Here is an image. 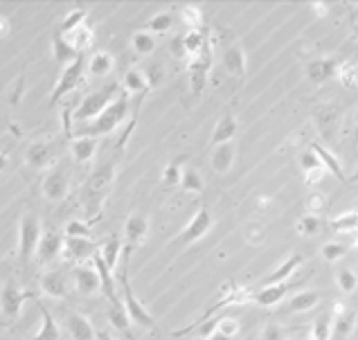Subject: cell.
Wrapping results in <instances>:
<instances>
[{
	"mask_svg": "<svg viewBox=\"0 0 358 340\" xmlns=\"http://www.w3.org/2000/svg\"><path fill=\"white\" fill-rule=\"evenodd\" d=\"M99 254H102V259H104V264L115 270V266H118V261H120V254H124V246H122V239L118 235H113L108 241L102 246V250H99Z\"/></svg>",
	"mask_w": 358,
	"mask_h": 340,
	"instance_id": "d590c367",
	"label": "cell"
},
{
	"mask_svg": "<svg viewBox=\"0 0 358 340\" xmlns=\"http://www.w3.org/2000/svg\"><path fill=\"white\" fill-rule=\"evenodd\" d=\"M338 70L340 64L336 59H316L307 66V77L316 86H320V83L329 81L331 77H338Z\"/></svg>",
	"mask_w": 358,
	"mask_h": 340,
	"instance_id": "e0dca14e",
	"label": "cell"
},
{
	"mask_svg": "<svg viewBox=\"0 0 358 340\" xmlns=\"http://www.w3.org/2000/svg\"><path fill=\"white\" fill-rule=\"evenodd\" d=\"M314 125L327 144L333 142L340 129V108L336 104H322L320 108H316Z\"/></svg>",
	"mask_w": 358,
	"mask_h": 340,
	"instance_id": "30bf717a",
	"label": "cell"
},
{
	"mask_svg": "<svg viewBox=\"0 0 358 340\" xmlns=\"http://www.w3.org/2000/svg\"><path fill=\"white\" fill-rule=\"evenodd\" d=\"M354 146L358 149V108H356V115H354Z\"/></svg>",
	"mask_w": 358,
	"mask_h": 340,
	"instance_id": "94428289",
	"label": "cell"
},
{
	"mask_svg": "<svg viewBox=\"0 0 358 340\" xmlns=\"http://www.w3.org/2000/svg\"><path fill=\"white\" fill-rule=\"evenodd\" d=\"M73 282H75V289L81 293V296H97L102 291V277H99L97 268L95 266H75L73 268Z\"/></svg>",
	"mask_w": 358,
	"mask_h": 340,
	"instance_id": "7c38bea8",
	"label": "cell"
},
{
	"mask_svg": "<svg viewBox=\"0 0 358 340\" xmlns=\"http://www.w3.org/2000/svg\"><path fill=\"white\" fill-rule=\"evenodd\" d=\"M86 68H88V66H86V57L81 54V57L77 59L75 64H70L68 68H64V70H61V77H59L57 86H54L52 95H50V106H57L61 99L68 95V92H73L77 86H79L81 79H84Z\"/></svg>",
	"mask_w": 358,
	"mask_h": 340,
	"instance_id": "52a82bcc",
	"label": "cell"
},
{
	"mask_svg": "<svg viewBox=\"0 0 358 340\" xmlns=\"http://www.w3.org/2000/svg\"><path fill=\"white\" fill-rule=\"evenodd\" d=\"M331 336H333V313L324 311L311 324L309 340H331Z\"/></svg>",
	"mask_w": 358,
	"mask_h": 340,
	"instance_id": "e575fe53",
	"label": "cell"
},
{
	"mask_svg": "<svg viewBox=\"0 0 358 340\" xmlns=\"http://www.w3.org/2000/svg\"><path fill=\"white\" fill-rule=\"evenodd\" d=\"M144 77H146V83H149V88H153V86H158V83L162 81L165 73H162V68L158 64H151V66H146Z\"/></svg>",
	"mask_w": 358,
	"mask_h": 340,
	"instance_id": "f5cc1de1",
	"label": "cell"
},
{
	"mask_svg": "<svg viewBox=\"0 0 358 340\" xmlns=\"http://www.w3.org/2000/svg\"><path fill=\"white\" fill-rule=\"evenodd\" d=\"M64 246H66V237L57 233V230H50V233H43L41 244H38V250H36V259L38 264L48 266L52 264L54 259L64 252Z\"/></svg>",
	"mask_w": 358,
	"mask_h": 340,
	"instance_id": "4fadbf2b",
	"label": "cell"
},
{
	"mask_svg": "<svg viewBox=\"0 0 358 340\" xmlns=\"http://www.w3.org/2000/svg\"><path fill=\"white\" fill-rule=\"evenodd\" d=\"M302 254H291V257H286L282 264H279L273 273H270L266 280L261 282V287H273V284H286V280H289V277L295 273V270H298L300 266H302Z\"/></svg>",
	"mask_w": 358,
	"mask_h": 340,
	"instance_id": "603a6c76",
	"label": "cell"
},
{
	"mask_svg": "<svg viewBox=\"0 0 358 340\" xmlns=\"http://www.w3.org/2000/svg\"><path fill=\"white\" fill-rule=\"evenodd\" d=\"M181 187L185 194H201L205 189V183L201 179V174L194 167H185L183 169V179H181Z\"/></svg>",
	"mask_w": 358,
	"mask_h": 340,
	"instance_id": "ab89813d",
	"label": "cell"
},
{
	"mask_svg": "<svg viewBox=\"0 0 358 340\" xmlns=\"http://www.w3.org/2000/svg\"><path fill=\"white\" fill-rule=\"evenodd\" d=\"M10 32H12V21L5 14H0V38H5Z\"/></svg>",
	"mask_w": 358,
	"mask_h": 340,
	"instance_id": "680465c9",
	"label": "cell"
},
{
	"mask_svg": "<svg viewBox=\"0 0 358 340\" xmlns=\"http://www.w3.org/2000/svg\"><path fill=\"white\" fill-rule=\"evenodd\" d=\"M25 160L27 165L32 169H45L52 165L54 160V146L45 140H38V142H32L27 146V153H25Z\"/></svg>",
	"mask_w": 358,
	"mask_h": 340,
	"instance_id": "ffe728a7",
	"label": "cell"
},
{
	"mask_svg": "<svg viewBox=\"0 0 358 340\" xmlns=\"http://www.w3.org/2000/svg\"><path fill=\"white\" fill-rule=\"evenodd\" d=\"M41 291L52 300H66L70 296V282L64 270H45L41 275Z\"/></svg>",
	"mask_w": 358,
	"mask_h": 340,
	"instance_id": "5bb4252c",
	"label": "cell"
},
{
	"mask_svg": "<svg viewBox=\"0 0 358 340\" xmlns=\"http://www.w3.org/2000/svg\"><path fill=\"white\" fill-rule=\"evenodd\" d=\"M190 68V86L194 97H199L201 92L207 86V77H209V68H212V43H205V48L201 50L199 57H194L188 61Z\"/></svg>",
	"mask_w": 358,
	"mask_h": 340,
	"instance_id": "9c48e42d",
	"label": "cell"
},
{
	"mask_svg": "<svg viewBox=\"0 0 358 340\" xmlns=\"http://www.w3.org/2000/svg\"><path fill=\"white\" fill-rule=\"evenodd\" d=\"M41 239H43L41 219H38V216L32 214V212L23 214L21 223H18V257H21L23 266L29 264V259L36 254Z\"/></svg>",
	"mask_w": 358,
	"mask_h": 340,
	"instance_id": "277c9868",
	"label": "cell"
},
{
	"mask_svg": "<svg viewBox=\"0 0 358 340\" xmlns=\"http://www.w3.org/2000/svg\"><path fill=\"white\" fill-rule=\"evenodd\" d=\"M106 315H108V322H111L115 329H120L122 334L131 336V329H129L131 318H129L127 306H124L122 300H115V302H108V311H106Z\"/></svg>",
	"mask_w": 358,
	"mask_h": 340,
	"instance_id": "1f68e13d",
	"label": "cell"
},
{
	"mask_svg": "<svg viewBox=\"0 0 358 340\" xmlns=\"http://www.w3.org/2000/svg\"><path fill=\"white\" fill-rule=\"evenodd\" d=\"M27 300H34V293H29L25 289H21L18 284L7 282L3 289H0V313L7 322L16 320L21 315V309Z\"/></svg>",
	"mask_w": 358,
	"mask_h": 340,
	"instance_id": "ba28073f",
	"label": "cell"
},
{
	"mask_svg": "<svg viewBox=\"0 0 358 340\" xmlns=\"http://www.w3.org/2000/svg\"><path fill=\"white\" fill-rule=\"evenodd\" d=\"M64 252H66V257L73 259V261H86V259H95V254L99 250H97V244L90 241V239L66 237Z\"/></svg>",
	"mask_w": 358,
	"mask_h": 340,
	"instance_id": "2e32d148",
	"label": "cell"
},
{
	"mask_svg": "<svg viewBox=\"0 0 358 340\" xmlns=\"http://www.w3.org/2000/svg\"><path fill=\"white\" fill-rule=\"evenodd\" d=\"M207 41H209V34H207L205 27L203 29H188V32L183 34V48H185V54H188V61L199 57Z\"/></svg>",
	"mask_w": 358,
	"mask_h": 340,
	"instance_id": "f546056e",
	"label": "cell"
},
{
	"mask_svg": "<svg viewBox=\"0 0 358 340\" xmlns=\"http://www.w3.org/2000/svg\"><path fill=\"white\" fill-rule=\"evenodd\" d=\"M336 282H338V289L342 293H354L356 287H358V275L354 273L352 268H338Z\"/></svg>",
	"mask_w": 358,
	"mask_h": 340,
	"instance_id": "bcb514c9",
	"label": "cell"
},
{
	"mask_svg": "<svg viewBox=\"0 0 358 340\" xmlns=\"http://www.w3.org/2000/svg\"><path fill=\"white\" fill-rule=\"evenodd\" d=\"M235 160H237L235 142H225V144L214 146L212 158H209V162H212V169L216 174H228L232 169V165H235Z\"/></svg>",
	"mask_w": 358,
	"mask_h": 340,
	"instance_id": "7402d4cb",
	"label": "cell"
},
{
	"mask_svg": "<svg viewBox=\"0 0 358 340\" xmlns=\"http://www.w3.org/2000/svg\"><path fill=\"white\" fill-rule=\"evenodd\" d=\"M311 149H314L316 156L322 160V165H324L327 172L336 176V179H338L340 183L347 181V176H345V172H342V165H340V160H338L336 153H333L331 149H327V146H322V144H318V142L311 144Z\"/></svg>",
	"mask_w": 358,
	"mask_h": 340,
	"instance_id": "f1b7e54d",
	"label": "cell"
},
{
	"mask_svg": "<svg viewBox=\"0 0 358 340\" xmlns=\"http://www.w3.org/2000/svg\"><path fill=\"white\" fill-rule=\"evenodd\" d=\"M127 115H129V95L127 92H122V95L115 99L102 115H99V118H95L92 122H88V125L77 131V138H95L97 140L99 135H108L111 131H115L124 120H127Z\"/></svg>",
	"mask_w": 358,
	"mask_h": 340,
	"instance_id": "6da1fadb",
	"label": "cell"
},
{
	"mask_svg": "<svg viewBox=\"0 0 358 340\" xmlns=\"http://www.w3.org/2000/svg\"><path fill=\"white\" fill-rule=\"evenodd\" d=\"M318 302H320V296H318L316 291H300L289 300L286 311L289 313H305V311H311V309H314Z\"/></svg>",
	"mask_w": 358,
	"mask_h": 340,
	"instance_id": "d6a6232c",
	"label": "cell"
},
{
	"mask_svg": "<svg viewBox=\"0 0 358 340\" xmlns=\"http://www.w3.org/2000/svg\"><path fill=\"white\" fill-rule=\"evenodd\" d=\"M70 153L77 162H90L97 153V140L95 138H75L70 144Z\"/></svg>",
	"mask_w": 358,
	"mask_h": 340,
	"instance_id": "4dcf8cb0",
	"label": "cell"
},
{
	"mask_svg": "<svg viewBox=\"0 0 358 340\" xmlns=\"http://www.w3.org/2000/svg\"><path fill=\"white\" fill-rule=\"evenodd\" d=\"M320 228H322V221L314 214L300 216L298 223H295V230H298L302 237H316L318 233H320Z\"/></svg>",
	"mask_w": 358,
	"mask_h": 340,
	"instance_id": "ee69618b",
	"label": "cell"
},
{
	"mask_svg": "<svg viewBox=\"0 0 358 340\" xmlns=\"http://www.w3.org/2000/svg\"><path fill=\"white\" fill-rule=\"evenodd\" d=\"M86 16H88V12H86L84 7H75L73 12L66 14V18H64V23H61L59 32L64 34V36L77 32V29H79L81 25H86Z\"/></svg>",
	"mask_w": 358,
	"mask_h": 340,
	"instance_id": "60d3db41",
	"label": "cell"
},
{
	"mask_svg": "<svg viewBox=\"0 0 358 340\" xmlns=\"http://www.w3.org/2000/svg\"><path fill=\"white\" fill-rule=\"evenodd\" d=\"M181 14L188 29H203V12H201L199 5H185Z\"/></svg>",
	"mask_w": 358,
	"mask_h": 340,
	"instance_id": "f6af8a7d",
	"label": "cell"
},
{
	"mask_svg": "<svg viewBox=\"0 0 358 340\" xmlns=\"http://www.w3.org/2000/svg\"><path fill=\"white\" fill-rule=\"evenodd\" d=\"M289 296V284H273V287H261L253 293V302L257 306H273L279 304Z\"/></svg>",
	"mask_w": 358,
	"mask_h": 340,
	"instance_id": "4316f807",
	"label": "cell"
},
{
	"mask_svg": "<svg viewBox=\"0 0 358 340\" xmlns=\"http://www.w3.org/2000/svg\"><path fill=\"white\" fill-rule=\"evenodd\" d=\"M68 38H70V43H73L75 48H77V52L84 54V50L92 43V29L88 25H81L79 29H77V32H73Z\"/></svg>",
	"mask_w": 358,
	"mask_h": 340,
	"instance_id": "7dc6e473",
	"label": "cell"
},
{
	"mask_svg": "<svg viewBox=\"0 0 358 340\" xmlns=\"http://www.w3.org/2000/svg\"><path fill=\"white\" fill-rule=\"evenodd\" d=\"M7 165H10V158H7V153H0V172H3V169H7Z\"/></svg>",
	"mask_w": 358,
	"mask_h": 340,
	"instance_id": "6125c7cd",
	"label": "cell"
},
{
	"mask_svg": "<svg viewBox=\"0 0 358 340\" xmlns=\"http://www.w3.org/2000/svg\"><path fill=\"white\" fill-rule=\"evenodd\" d=\"M221 331V334H225L228 338H235L239 334V322L232 320V318H219V327H216Z\"/></svg>",
	"mask_w": 358,
	"mask_h": 340,
	"instance_id": "db71d44e",
	"label": "cell"
},
{
	"mask_svg": "<svg viewBox=\"0 0 358 340\" xmlns=\"http://www.w3.org/2000/svg\"><path fill=\"white\" fill-rule=\"evenodd\" d=\"M248 302H253V293L248 291L246 287H225L223 291V298L216 302L212 309H207L205 315L201 320H196L194 324H190V327H185L181 331H174V336H183V334H190V331H194L196 327H201V324H205L207 318H212V315L219 311V309H225V306H232V304H248Z\"/></svg>",
	"mask_w": 358,
	"mask_h": 340,
	"instance_id": "8992f818",
	"label": "cell"
},
{
	"mask_svg": "<svg viewBox=\"0 0 358 340\" xmlns=\"http://www.w3.org/2000/svg\"><path fill=\"white\" fill-rule=\"evenodd\" d=\"M149 235V219L144 214H131L127 223H124V237H127V246L136 248Z\"/></svg>",
	"mask_w": 358,
	"mask_h": 340,
	"instance_id": "d6986e66",
	"label": "cell"
},
{
	"mask_svg": "<svg viewBox=\"0 0 358 340\" xmlns=\"http://www.w3.org/2000/svg\"><path fill=\"white\" fill-rule=\"evenodd\" d=\"M131 246H124V266L120 268V287H122V302L124 306H127V313H129V318L131 322H136V324H142V327H149L153 329L155 327V320H153V315L146 311V309L142 306V302L138 300V296L133 293V289H131V282H129V273H127V264H129V254H131Z\"/></svg>",
	"mask_w": 358,
	"mask_h": 340,
	"instance_id": "7a4b0ae2",
	"label": "cell"
},
{
	"mask_svg": "<svg viewBox=\"0 0 358 340\" xmlns=\"http://www.w3.org/2000/svg\"><path fill=\"white\" fill-rule=\"evenodd\" d=\"M41 189H43V196L48 200H61L68 196V189H70V183H68V176L64 169H52V172L45 174V179L41 183Z\"/></svg>",
	"mask_w": 358,
	"mask_h": 340,
	"instance_id": "9a60e30c",
	"label": "cell"
},
{
	"mask_svg": "<svg viewBox=\"0 0 358 340\" xmlns=\"http://www.w3.org/2000/svg\"><path fill=\"white\" fill-rule=\"evenodd\" d=\"M52 54H54V61H57L59 66H64V68H68L70 64H75V61L81 57V52H77L75 45L70 43V38L64 36L61 32H57L52 38Z\"/></svg>",
	"mask_w": 358,
	"mask_h": 340,
	"instance_id": "44dd1931",
	"label": "cell"
},
{
	"mask_svg": "<svg viewBox=\"0 0 358 340\" xmlns=\"http://www.w3.org/2000/svg\"><path fill=\"white\" fill-rule=\"evenodd\" d=\"M183 179V169H181V158L169 162V165L165 167V172H162V181H165L167 185H178Z\"/></svg>",
	"mask_w": 358,
	"mask_h": 340,
	"instance_id": "816d5d0a",
	"label": "cell"
},
{
	"mask_svg": "<svg viewBox=\"0 0 358 340\" xmlns=\"http://www.w3.org/2000/svg\"><path fill=\"white\" fill-rule=\"evenodd\" d=\"M237 131H239V125H237V118L232 113H225L223 118L216 122V127L212 131V142L214 146L219 144H225V142H232L237 138Z\"/></svg>",
	"mask_w": 358,
	"mask_h": 340,
	"instance_id": "484cf974",
	"label": "cell"
},
{
	"mask_svg": "<svg viewBox=\"0 0 358 340\" xmlns=\"http://www.w3.org/2000/svg\"><path fill=\"white\" fill-rule=\"evenodd\" d=\"M212 223H214V221H212V214H209L207 207H199L196 214L192 216V221L183 228V233L178 235L176 244L190 246V244H194V241H199V239H203V237L209 233Z\"/></svg>",
	"mask_w": 358,
	"mask_h": 340,
	"instance_id": "8fae6325",
	"label": "cell"
},
{
	"mask_svg": "<svg viewBox=\"0 0 358 340\" xmlns=\"http://www.w3.org/2000/svg\"><path fill=\"white\" fill-rule=\"evenodd\" d=\"M171 27H174V14H171V12H160V14H155L151 21H146L144 32L165 34V32H169Z\"/></svg>",
	"mask_w": 358,
	"mask_h": 340,
	"instance_id": "b9f144b4",
	"label": "cell"
},
{
	"mask_svg": "<svg viewBox=\"0 0 358 340\" xmlns=\"http://www.w3.org/2000/svg\"><path fill=\"white\" fill-rule=\"evenodd\" d=\"M113 70V57L108 52H95L88 61V73L92 77H106Z\"/></svg>",
	"mask_w": 358,
	"mask_h": 340,
	"instance_id": "f35d334b",
	"label": "cell"
},
{
	"mask_svg": "<svg viewBox=\"0 0 358 340\" xmlns=\"http://www.w3.org/2000/svg\"><path fill=\"white\" fill-rule=\"evenodd\" d=\"M122 92L124 90L120 88V83H108V86L90 92V95H86L81 99V104L77 106L75 120L77 122H92L95 118H99V115H102L106 108L122 95Z\"/></svg>",
	"mask_w": 358,
	"mask_h": 340,
	"instance_id": "3957f363",
	"label": "cell"
},
{
	"mask_svg": "<svg viewBox=\"0 0 358 340\" xmlns=\"http://www.w3.org/2000/svg\"><path fill=\"white\" fill-rule=\"evenodd\" d=\"M68 334L73 340H97V331L92 329L90 320L81 313H68Z\"/></svg>",
	"mask_w": 358,
	"mask_h": 340,
	"instance_id": "d4e9b609",
	"label": "cell"
},
{
	"mask_svg": "<svg viewBox=\"0 0 358 340\" xmlns=\"http://www.w3.org/2000/svg\"><path fill=\"white\" fill-rule=\"evenodd\" d=\"M324 198L320 196V194H316V196H309V200H307V207H309V214H314V216H318L322 210H324Z\"/></svg>",
	"mask_w": 358,
	"mask_h": 340,
	"instance_id": "11a10c76",
	"label": "cell"
},
{
	"mask_svg": "<svg viewBox=\"0 0 358 340\" xmlns=\"http://www.w3.org/2000/svg\"><path fill=\"white\" fill-rule=\"evenodd\" d=\"M113 176H115L113 162H106V165L97 167L95 174L90 176L88 189H86V196H88V207H90V210H99V205L104 203L108 189H111Z\"/></svg>",
	"mask_w": 358,
	"mask_h": 340,
	"instance_id": "5b68a950",
	"label": "cell"
},
{
	"mask_svg": "<svg viewBox=\"0 0 358 340\" xmlns=\"http://www.w3.org/2000/svg\"><path fill=\"white\" fill-rule=\"evenodd\" d=\"M354 329H356V311L336 302V309H333V336L347 338L352 336Z\"/></svg>",
	"mask_w": 358,
	"mask_h": 340,
	"instance_id": "cb8c5ba5",
	"label": "cell"
},
{
	"mask_svg": "<svg viewBox=\"0 0 358 340\" xmlns=\"http://www.w3.org/2000/svg\"><path fill=\"white\" fill-rule=\"evenodd\" d=\"M223 68L228 70L232 77H244L246 75V54L241 45H230L223 52Z\"/></svg>",
	"mask_w": 358,
	"mask_h": 340,
	"instance_id": "83f0119b",
	"label": "cell"
},
{
	"mask_svg": "<svg viewBox=\"0 0 358 340\" xmlns=\"http://www.w3.org/2000/svg\"><path fill=\"white\" fill-rule=\"evenodd\" d=\"M264 340H284L282 329H279L277 324H268L266 331H264Z\"/></svg>",
	"mask_w": 358,
	"mask_h": 340,
	"instance_id": "9f6ffc18",
	"label": "cell"
},
{
	"mask_svg": "<svg viewBox=\"0 0 358 340\" xmlns=\"http://www.w3.org/2000/svg\"><path fill=\"white\" fill-rule=\"evenodd\" d=\"M327 228L333 230V233H338V235L356 233V230H358V212H345V214H338L336 219L327 221Z\"/></svg>",
	"mask_w": 358,
	"mask_h": 340,
	"instance_id": "8d00e7d4",
	"label": "cell"
},
{
	"mask_svg": "<svg viewBox=\"0 0 358 340\" xmlns=\"http://www.w3.org/2000/svg\"><path fill=\"white\" fill-rule=\"evenodd\" d=\"M36 304H38V311L43 315V324H41V331H38L32 340H61V329H59L57 320L52 318V313L48 311V306L41 302H36Z\"/></svg>",
	"mask_w": 358,
	"mask_h": 340,
	"instance_id": "836d02e7",
	"label": "cell"
},
{
	"mask_svg": "<svg viewBox=\"0 0 358 340\" xmlns=\"http://www.w3.org/2000/svg\"><path fill=\"white\" fill-rule=\"evenodd\" d=\"M347 181H349V183H358V169H356V172H354L352 176H349Z\"/></svg>",
	"mask_w": 358,
	"mask_h": 340,
	"instance_id": "e7e4bbea",
	"label": "cell"
},
{
	"mask_svg": "<svg viewBox=\"0 0 358 340\" xmlns=\"http://www.w3.org/2000/svg\"><path fill=\"white\" fill-rule=\"evenodd\" d=\"M66 237H77V239H90V223L86 221H70L66 226Z\"/></svg>",
	"mask_w": 358,
	"mask_h": 340,
	"instance_id": "f907efd6",
	"label": "cell"
},
{
	"mask_svg": "<svg viewBox=\"0 0 358 340\" xmlns=\"http://www.w3.org/2000/svg\"><path fill=\"white\" fill-rule=\"evenodd\" d=\"M131 48L138 54H151L155 50V36L144 32V29H140V32L131 36Z\"/></svg>",
	"mask_w": 358,
	"mask_h": 340,
	"instance_id": "7bdbcfd3",
	"label": "cell"
},
{
	"mask_svg": "<svg viewBox=\"0 0 358 340\" xmlns=\"http://www.w3.org/2000/svg\"><path fill=\"white\" fill-rule=\"evenodd\" d=\"M205 340H232V338H228V336H225V334H221V331L219 329H216V331H212V334H209Z\"/></svg>",
	"mask_w": 358,
	"mask_h": 340,
	"instance_id": "91938a15",
	"label": "cell"
},
{
	"mask_svg": "<svg viewBox=\"0 0 358 340\" xmlns=\"http://www.w3.org/2000/svg\"><path fill=\"white\" fill-rule=\"evenodd\" d=\"M338 77H340V81L349 88L358 86V64H342L340 70H338Z\"/></svg>",
	"mask_w": 358,
	"mask_h": 340,
	"instance_id": "681fc988",
	"label": "cell"
},
{
	"mask_svg": "<svg viewBox=\"0 0 358 340\" xmlns=\"http://www.w3.org/2000/svg\"><path fill=\"white\" fill-rule=\"evenodd\" d=\"M352 32H354V36L358 38V21L354 23V25H352Z\"/></svg>",
	"mask_w": 358,
	"mask_h": 340,
	"instance_id": "03108f58",
	"label": "cell"
},
{
	"mask_svg": "<svg viewBox=\"0 0 358 340\" xmlns=\"http://www.w3.org/2000/svg\"><path fill=\"white\" fill-rule=\"evenodd\" d=\"M347 254V248L345 244H338V241H329L322 246V259L329 261V264H333V261H340L342 257Z\"/></svg>",
	"mask_w": 358,
	"mask_h": 340,
	"instance_id": "c3c4849f",
	"label": "cell"
},
{
	"mask_svg": "<svg viewBox=\"0 0 358 340\" xmlns=\"http://www.w3.org/2000/svg\"><path fill=\"white\" fill-rule=\"evenodd\" d=\"M300 167H302V172H305V176H307V185H318L327 174H329L324 169L322 160L316 156V151L311 149V146L307 151L300 153Z\"/></svg>",
	"mask_w": 358,
	"mask_h": 340,
	"instance_id": "ac0fdd59",
	"label": "cell"
},
{
	"mask_svg": "<svg viewBox=\"0 0 358 340\" xmlns=\"http://www.w3.org/2000/svg\"><path fill=\"white\" fill-rule=\"evenodd\" d=\"M171 52H174L176 59H188V54H185V48H183V36L174 38V43H171Z\"/></svg>",
	"mask_w": 358,
	"mask_h": 340,
	"instance_id": "6f0895ef",
	"label": "cell"
},
{
	"mask_svg": "<svg viewBox=\"0 0 358 340\" xmlns=\"http://www.w3.org/2000/svg\"><path fill=\"white\" fill-rule=\"evenodd\" d=\"M97 340H115L108 331H97Z\"/></svg>",
	"mask_w": 358,
	"mask_h": 340,
	"instance_id": "be15d7a7",
	"label": "cell"
},
{
	"mask_svg": "<svg viewBox=\"0 0 358 340\" xmlns=\"http://www.w3.org/2000/svg\"><path fill=\"white\" fill-rule=\"evenodd\" d=\"M124 88H127V92H136V95L144 97V92L149 90V83H146L144 73L136 70V68H131V70L124 73Z\"/></svg>",
	"mask_w": 358,
	"mask_h": 340,
	"instance_id": "74e56055",
	"label": "cell"
},
{
	"mask_svg": "<svg viewBox=\"0 0 358 340\" xmlns=\"http://www.w3.org/2000/svg\"><path fill=\"white\" fill-rule=\"evenodd\" d=\"M293 340H300V338H293Z\"/></svg>",
	"mask_w": 358,
	"mask_h": 340,
	"instance_id": "003e7915",
	"label": "cell"
}]
</instances>
